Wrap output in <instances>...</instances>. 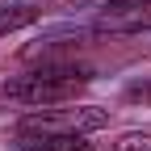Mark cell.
Masks as SVG:
<instances>
[{
	"instance_id": "5b68a950",
	"label": "cell",
	"mask_w": 151,
	"mask_h": 151,
	"mask_svg": "<svg viewBox=\"0 0 151 151\" xmlns=\"http://www.w3.org/2000/svg\"><path fill=\"white\" fill-rule=\"evenodd\" d=\"M38 17H42V9H38V4H0V38L25 29V25H34Z\"/></svg>"
},
{
	"instance_id": "ba28073f",
	"label": "cell",
	"mask_w": 151,
	"mask_h": 151,
	"mask_svg": "<svg viewBox=\"0 0 151 151\" xmlns=\"http://www.w3.org/2000/svg\"><path fill=\"white\" fill-rule=\"evenodd\" d=\"M109 9H122V4H151V0H105Z\"/></svg>"
},
{
	"instance_id": "3957f363",
	"label": "cell",
	"mask_w": 151,
	"mask_h": 151,
	"mask_svg": "<svg viewBox=\"0 0 151 151\" xmlns=\"http://www.w3.org/2000/svg\"><path fill=\"white\" fill-rule=\"evenodd\" d=\"M21 151H97L88 134H46V130H13Z\"/></svg>"
},
{
	"instance_id": "7a4b0ae2",
	"label": "cell",
	"mask_w": 151,
	"mask_h": 151,
	"mask_svg": "<svg viewBox=\"0 0 151 151\" xmlns=\"http://www.w3.org/2000/svg\"><path fill=\"white\" fill-rule=\"evenodd\" d=\"M101 126H109V109H101V105L38 109L17 122V130H46V134H88V130H101Z\"/></svg>"
},
{
	"instance_id": "52a82bcc",
	"label": "cell",
	"mask_w": 151,
	"mask_h": 151,
	"mask_svg": "<svg viewBox=\"0 0 151 151\" xmlns=\"http://www.w3.org/2000/svg\"><path fill=\"white\" fill-rule=\"evenodd\" d=\"M130 101H151V80L139 84V88H130Z\"/></svg>"
},
{
	"instance_id": "6da1fadb",
	"label": "cell",
	"mask_w": 151,
	"mask_h": 151,
	"mask_svg": "<svg viewBox=\"0 0 151 151\" xmlns=\"http://www.w3.org/2000/svg\"><path fill=\"white\" fill-rule=\"evenodd\" d=\"M92 80L84 67H42V71H29V76H17L0 88L4 101H17V105H29V109H50V105H63V101H76L80 88Z\"/></svg>"
},
{
	"instance_id": "8992f818",
	"label": "cell",
	"mask_w": 151,
	"mask_h": 151,
	"mask_svg": "<svg viewBox=\"0 0 151 151\" xmlns=\"http://www.w3.org/2000/svg\"><path fill=\"white\" fill-rule=\"evenodd\" d=\"M109 151H151V130H122Z\"/></svg>"
},
{
	"instance_id": "277c9868",
	"label": "cell",
	"mask_w": 151,
	"mask_h": 151,
	"mask_svg": "<svg viewBox=\"0 0 151 151\" xmlns=\"http://www.w3.org/2000/svg\"><path fill=\"white\" fill-rule=\"evenodd\" d=\"M97 29H109V34H143L151 29V4H122V9H109Z\"/></svg>"
}]
</instances>
